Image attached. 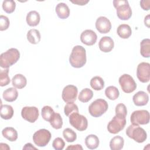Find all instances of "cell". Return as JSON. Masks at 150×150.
Masks as SVG:
<instances>
[{
    "mask_svg": "<svg viewBox=\"0 0 150 150\" xmlns=\"http://www.w3.org/2000/svg\"><path fill=\"white\" fill-rule=\"evenodd\" d=\"M86 51L80 45L73 47L69 57V63L74 68H81L86 63Z\"/></svg>",
    "mask_w": 150,
    "mask_h": 150,
    "instance_id": "obj_1",
    "label": "cell"
},
{
    "mask_svg": "<svg viewBox=\"0 0 150 150\" xmlns=\"http://www.w3.org/2000/svg\"><path fill=\"white\" fill-rule=\"evenodd\" d=\"M20 58V53L16 48H11L2 53L0 56V66L3 69H8L15 64Z\"/></svg>",
    "mask_w": 150,
    "mask_h": 150,
    "instance_id": "obj_2",
    "label": "cell"
},
{
    "mask_svg": "<svg viewBox=\"0 0 150 150\" xmlns=\"http://www.w3.org/2000/svg\"><path fill=\"white\" fill-rule=\"evenodd\" d=\"M113 5L116 9V13L118 18L123 21L128 20L132 16V9L128 1L114 0Z\"/></svg>",
    "mask_w": 150,
    "mask_h": 150,
    "instance_id": "obj_3",
    "label": "cell"
},
{
    "mask_svg": "<svg viewBox=\"0 0 150 150\" xmlns=\"http://www.w3.org/2000/svg\"><path fill=\"white\" fill-rule=\"evenodd\" d=\"M127 135L138 143L144 142L147 138V134L139 125L131 124L126 129Z\"/></svg>",
    "mask_w": 150,
    "mask_h": 150,
    "instance_id": "obj_4",
    "label": "cell"
},
{
    "mask_svg": "<svg viewBox=\"0 0 150 150\" xmlns=\"http://www.w3.org/2000/svg\"><path fill=\"white\" fill-rule=\"evenodd\" d=\"M107 102L102 98H98L93 101L88 107L90 114L94 117H99L104 114L108 110Z\"/></svg>",
    "mask_w": 150,
    "mask_h": 150,
    "instance_id": "obj_5",
    "label": "cell"
},
{
    "mask_svg": "<svg viewBox=\"0 0 150 150\" xmlns=\"http://www.w3.org/2000/svg\"><path fill=\"white\" fill-rule=\"evenodd\" d=\"M70 125L79 131H85L88 127V121L86 117L79 112H73L69 115Z\"/></svg>",
    "mask_w": 150,
    "mask_h": 150,
    "instance_id": "obj_6",
    "label": "cell"
},
{
    "mask_svg": "<svg viewBox=\"0 0 150 150\" xmlns=\"http://www.w3.org/2000/svg\"><path fill=\"white\" fill-rule=\"evenodd\" d=\"M52 135L46 129H40L33 135V141L35 144L40 147L46 146L49 142Z\"/></svg>",
    "mask_w": 150,
    "mask_h": 150,
    "instance_id": "obj_7",
    "label": "cell"
},
{
    "mask_svg": "<svg viewBox=\"0 0 150 150\" xmlns=\"http://www.w3.org/2000/svg\"><path fill=\"white\" fill-rule=\"evenodd\" d=\"M125 124V117L115 115L107 125L108 131L111 134H116L124 128Z\"/></svg>",
    "mask_w": 150,
    "mask_h": 150,
    "instance_id": "obj_8",
    "label": "cell"
},
{
    "mask_svg": "<svg viewBox=\"0 0 150 150\" xmlns=\"http://www.w3.org/2000/svg\"><path fill=\"white\" fill-rule=\"evenodd\" d=\"M118 81L122 90L125 93H132L137 88V84L135 80L129 74H122L120 77Z\"/></svg>",
    "mask_w": 150,
    "mask_h": 150,
    "instance_id": "obj_9",
    "label": "cell"
},
{
    "mask_svg": "<svg viewBox=\"0 0 150 150\" xmlns=\"http://www.w3.org/2000/svg\"><path fill=\"white\" fill-rule=\"evenodd\" d=\"M149 113L147 110H136L131 114L130 121L132 124L145 125L149 122Z\"/></svg>",
    "mask_w": 150,
    "mask_h": 150,
    "instance_id": "obj_10",
    "label": "cell"
},
{
    "mask_svg": "<svg viewBox=\"0 0 150 150\" xmlns=\"http://www.w3.org/2000/svg\"><path fill=\"white\" fill-rule=\"evenodd\" d=\"M137 76L142 83L149 82L150 80V64L147 62L140 63L137 68Z\"/></svg>",
    "mask_w": 150,
    "mask_h": 150,
    "instance_id": "obj_11",
    "label": "cell"
},
{
    "mask_svg": "<svg viewBox=\"0 0 150 150\" xmlns=\"http://www.w3.org/2000/svg\"><path fill=\"white\" fill-rule=\"evenodd\" d=\"M21 115L26 121L30 123H33L39 117V110L36 107L26 106L22 108L21 110Z\"/></svg>",
    "mask_w": 150,
    "mask_h": 150,
    "instance_id": "obj_12",
    "label": "cell"
},
{
    "mask_svg": "<svg viewBox=\"0 0 150 150\" xmlns=\"http://www.w3.org/2000/svg\"><path fill=\"white\" fill-rule=\"evenodd\" d=\"M78 94V89L74 85H67L64 87L62 91V97L66 103H71L76 101Z\"/></svg>",
    "mask_w": 150,
    "mask_h": 150,
    "instance_id": "obj_13",
    "label": "cell"
},
{
    "mask_svg": "<svg viewBox=\"0 0 150 150\" xmlns=\"http://www.w3.org/2000/svg\"><path fill=\"white\" fill-rule=\"evenodd\" d=\"M97 36L95 32L91 29L84 30L80 35L81 42L87 46L94 45L97 41Z\"/></svg>",
    "mask_w": 150,
    "mask_h": 150,
    "instance_id": "obj_14",
    "label": "cell"
},
{
    "mask_svg": "<svg viewBox=\"0 0 150 150\" xmlns=\"http://www.w3.org/2000/svg\"><path fill=\"white\" fill-rule=\"evenodd\" d=\"M96 28L100 33H107L111 29V23L107 18L100 16L96 20Z\"/></svg>",
    "mask_w": 150,
    "mask_h": 150,
    "instance_id": "obj_15",
    "label": "cell"
},
{
    "mask_svg": "<svg viewBox=\"0 0 150 150\" xmlns=\"http://www.w3.org/2000/svg\"><path fill=\"white\" fill-rule=\"evenodd\" d=\"M114 46L112 39L109 36H104L101 38L98 43V47L101 51L104 53L111 52Z\"/></svg>",
    "mask_w": 150,
    "mask_h": 150,
    "instance_id": "obj_16",
    "label": "cell"
},
{
    "mask_svg": "<svg viewBox=\"0 0 150 150\" xmlns=\"http://www.w3.org/2000/svg\"><path fill=\"white\" fill-rule=\"evenodd\" d=\"M132 101L137 106H144L148 103L149 96L145 91H139L133 96Z\"/></svg>",
    "mask_w": 150,
    "mask_h": 150,
    "instance_id": "obj_17",
    "label": "cell"
},
{
    "mask_svg": "<svg viewBox=\"0 0 150 150\" xmlns=\"http://www.w3.org/2000/svg\"><path fill=\"white\" fill-rule=\"evenodd\" d=\"M57 16L62 19L67 18L70 15V9L69 6L63 2L59 3L55 8Z\"/></svg>",
    "mask_w": 150,
    "mask_h": 150,
    "instance_id": "obj_18",
    "label": "cell"
},
{
    "mask_svg": "<svg viewBox=\"0 0 150 150\" xmlns=\"http://www.w3.org/2000/svg\"><path fill=\"white\" fill-rule=\"evenodd\" d=\"M40 20V16L39 13L36 11H30L26 15V21L28 25L30 26H37Z\"/></svg>",
    "mask_w": 150,
    "mask_h": 150,
    "instance_id": "obj_19",
    "label": "cell"
},
{
    "mask_svg": "<svg viewBox=\"0 0 150 150\" xmlns=\"http://www.w3.org/2000/svg\"><path fill=\"white\" fill-rule=\"evenodd\" d=\"M18 96V92L14 87H10L4 91L3 98L8 102H13L15 101Z\"/></svg>",
    "mask_w": 150,
    "mask_h": 150,
    "instance_id": "obj_20",
    "label": "cell"
},
{
    "mask_svg": "<svg viewBox=\"0 0 150 150\" xmlns=\"http://www.w3.org/2000/svg\"><path fill=\"white\" fill-rule=\"evenodd\" d=\"M12 83L15 88L21 89L26 86L27 80L22 74H16L13 77Z\"/></svg>",
    "mask_w": 150,
    "mask_h": 150,
    "instance_id": "obj_21",
    "label": "cell"
},
{
    "mask_svg": "<svg viewBox=\"0 0 150 150\" xmlns=\"http://www.w3.org/2000/svg\"><path fill=\"white\" fill-rule=\"evenodd\" d=\"M117 33L122 39H128L132 34V30L128 25L121 24L117 28Z\"/></svg>",
    "mask_w": 150,
    "mask_h": 150,
    "instance_id": "obj_22",
    "label": "cell"
},
{
    "mask_svg": "<svg viewBox=\"0 0 150 150\" xmlns=\"http://www.w3.org/2000/svg\"><path fill=\"white\" fill-rule=\"evenodd\" d=\"M2 134L4 138L11 142L15 141L18 139V132L13 127H6L2 131Z\"/></svg>",
    "mask_w": 150,
    "mask_h": 150,
    "instance_id": "obj_23",
    "label": "cell"
},
{
    "mask_svg": "<svg viewBox=\"0 0 150 150\" xmlns=\"http://www.w3.org/2000/svg\"><path fill=\"white\" fill-rule=\"evenodd\" d=\"M26 37L29 42L33 45L38 44L41 38L40 32L35 29H30L27 33Z\"/></svg>",
    "mask_w": 150,
    "mask_h": 150,
    "instance_id": "obj_24",
    "label": "cell"
},
{
    "mask_svg": "<svg viewBox=\"0 0 150 150\" xmlns=\"http://www.w3.org/2000/svg\"><path fill=\"white\" fill-rule=\"evenodd\" d=\"M99 139L96 135L90 134L85 138V144L90 149H96L99 145Z\"/></svg>",
    "mask_w": 150,
    "mask_h": 150,
    "instance_id": "obj_25",
    "label": "cell"
},
{
    "mask_svg": "<svg viewBox=\"0 0 150 150\" xmlns=\"http://www.w3.org/2000/svg\"><path fill=\"white\" fill-rule=\"evenodd\" d=\"M124 145V139L121 136L117 135L113 137L110 142V147L111 150H120Z\"/></svg>",
    "mask_w": 150,
    "mask_h": 150,
    "instance_id": "obj_26",
    "label": "cell"
},
{
    "mask_svg": "<svg viewBox=\"0 0 150 150\" xmlns=\"http://www.w3.org/2000/svg\"><path fill=\"white\" fill-rule=\"evenodd\" d=\"M13 109L10 105H1V117L4 120H9L13 115Z\"/></svg>",
    "mask_w": 150,
    "mask_h": 150,
    "instance_id": "obj_27",
    "label": "cell"
},
{
    "mask_svg": "<svg viewBox=\"0 0 150 150\" xmlns=\"http://www.w3.org/2000/svg\"><path fill=\"white\" fill-rule=\"evenodd\" d=\"M140 53L142 57L148 58L150 56V39H144L140 43Z\"/></svg>",
    "mask_w": 150,
    "mask_h": 150,
    "instance_id": "obj_28",
    "label": "cell"
},
{
    "mask_svg": "<svg viewBox=\"0 0 150 150\" xmlns=\"http://www.w3.org/2000/svg\"><path fill=\"white\" fill-rule=\"evenodd\" d=\"M105 96L111 100H115L118 98L120 92L118 89L113 86L107 87L105 90Z\"/></svg>",
    "mask_w": 150,
    "mask_h": 150,
    "instance_id": "obj_29",
    "label": "cell"
},
{
    "mask_svg": "<svg viewBox=\"0 0 150 150\" xmlns=\"http://www.w3.org/2000/svg\"><path fill=\"white\" fill-rule=\"evenodd\" d=\"M90 84L92 88L96 91L102 90L104 87V81L100 76L93 77L90 82Z\"/></svg>",
    "mask_w": 150,
    "mask_h": 150,
    "instance_id": "obj_30",
    "label": "cell"
},
{
    "mask_svg": "<svg viewBox=\"0 0 150 150\" xmlns=\"http://www.w3.org/2000/svg\"><path fill=\"white\" fill-rule=\"evenodd\" d=\"M93 96V92L91 90L88 88L83 89L79 95V100L82 103H87Z\"/></svg>",
    "mask_w": 150,
    "mask_h": 150,
    "instance_id": "obj_31",
    "label": "cell"
},
{
    "mask_svg": "<svg viewBox=\"0 0 150 150\" xmlns=\"http://www.w3.org/2000/svg\"><path fill=\"white\" fill-rule=\"evenodd\" d=\"M54 113L55 112L53 108L49 105L44 106L42 108L41 111V115L42 118H43V120L48 122H50V121L52 120Z\"/></svg>",
    "mask_w": 150,
    "mask_h": 150,
    "instance_id": "obj_32",
    "label": "cell"
},
{
    "mask_svg": "<svg viewBox=\"0 0 150 150\" xmlns=\"http://www.w3.org/2000/svg\"><path fill=\"white\" fill-rule=\"evenodd\" d=\"M9 68L4 69L1 67L0 70V86L4 87L7 86L10 83V78L8 76Z\"/></svg>",
    "mask_w": 150,
    "mask_h": 150,
    "instance_id": "obj_33",
    "label": "cell"
},
{
    "mask_svg": "<svg viewBox=\"0 0 150 150\" xmlns=\"http://www.w3.org/2000/svg\"><path fill=\"white\" fill-rule=\"evenodd\" d=\"M50 124L51 126L56 129H60L63 125V120L60 114L54 113L53 118L50 121Z\"/></svg>",
    "mask_w": 150,
    "mask_h": 150,
    "instance_id": "obj_34",
    "label": "cell"
},
{
    "mask_svg": "<svg viewBox=\"0 0 150 150\" xmlns=\"http://www.w3.org/2000/svg\"><path fill=\"white\" fill-rule=\"evenodd\" d=\"M63 136L67 142H73L77 139L76 133L69 128H67L63 130Z\"/></svg>",
    "mask_w": 150,
    "mask_h": 150,
    "instance_id": "obj_35",
    "label": "cell"
},
{
    "mask_svg": "<svg viewBox=\"0 0 150 150\" xmlns=\"http://www.w3.org/2000/svg\"><path fill=\"white\" fill-rule=\"evenodd\" d=\"M2 9L7 13L14 12L16 8V3L13 0H5L2 2Z\"/></svg>",
    "mask_w": 150,
    "mask_h": 150,
    "instance_id": "obj_36",
    "label": "cell"
},
{
    "mask_svg": "<svg viewBox=\"0 0 150 150\" xmlns=\"http://www.w3.org/2000/svg\"><path fill=\"white\" fill-rule=\"evenodd\" d=\"M64 112L66 116L69 117L73 112H79V108L73 102L67 103L64 108Z\"/></svg>",
    "mask_w": 150,
    "mask_h": 150,
    "instance_id": "obj_37",
    "label": "cell"
},
{
    "mask_svg": "<svg viewBox=\"0 0 150 150\" xmlns=\"http://www.w3.org/2000/svg\"><path fill=\"white\" fill-rule=\"evenodd\" d=\"M115 112V115L125 117L127 114V109L126 106L124 104L120 103L116 105Z\"/></svg>",
    "mask_w": 150,
    "mask_h": 150,
    "instance_id": "obj_38",
    "label": "cell"
},
{
    "mask_svg": "<svg viewBox=\"0 0 150 150\" xmlns=\"http://www.w3.org/2000/svg\"><path fill=\"white\" fill-rule=\"evenodd\" d=\"M65 146V142L63 139L60 137L55 138L52 143L53 148L56 150H62Z\"/></svg>",
    "mask_w": 150,
    "mask_h": 150,
    "instance_id": "obj_39",
    "label": "cell"
},
{
    "mask_svg": "<svg viewBox=\"0 0 150 150\" xmlns=\"http://www.w3.org/2000/svg\"><path fill=\"white\" fill-rule=\"evenodd\" d=\"M10 22L8 17L4 15L0 16V30L4 31L8 29Z\"/></svg>",
    "mask_w": 150,
    "mask_h": 150,
    "instance_id": "obj_40",
    "label": "cell"
},
{
    "mask_svg": "<svg viewBox=\"0 0 150 150\" xmlns=\"http://www.w3.org/2000/svg\"><path fill=\"white\" fill-rule=\"evenodd\" d=\"M141 7L145 11H148L150 6V1L149 0H142L140 1Z\"/></svg>",
    "mask_w": 150,
    "mask_h": 150,
    "instance_id": "obj_41",
    "label": "cell"
},
{
    "mask_svg": "<svg viewBox=\"0 0 150 150\" xmlns=\"http://www.w3.org/2000/svg\"><path fill=\"white\" fill-rule=\"evenodd\" d=\"M70 1L73 4L83 6V5H85L86 4H87L89 2V0H75V1L71 0Z\"/></svg>",
    "mask_w": 150,
    "mask_h": 150,
    "instance_id": "obj_42",
    "label": "cell"
},
{
    "mask_svg": "<svg viewBox=\"0 0 150 150\" xmlns=\"http://www.w3.org/2000/svg\"><path fill=\"white\" fill-rule=\"evenodd\" d=\"M66 149H77V150H83V147L81 145H70L66 148Z\"/></svg>",
    "mask_w": 150,
    "mask_h": 150,
    "instance_id": "obj_43",
    "label": "cell"
},
{
    "mask_svg": "<svg viewBox=\"0 0 150 150\" xmlns=\"http://www.w3.org/2000/svg\"><path fill=\"white\" fill-rule=\"evenodd\" d=\"M23 149H37V148L33 146L32 144L27 143L23 147Z\"/></svg>",
    "mask_w": 150,
    "mask_h": 150,
    "instance_id": "obj_44",
    "label": "cell"
},
{
    "mask_svg": "<svg viewBox=\"0 0 150 150\" xmlns=\"http://www.w3.org/2000/svg\"><path fill=\"white\" fill-rule=\"evenodd\" d=\"M144 23L148 28H149V15H148L145 17L144 19Z\"/></svg>",
    "mask_w": 150,
    "mask_h": 150,
    "instance_id": "obj_45",
    "label": "cell"
},
{
    "mask_svg": "<svg viewBox=\"0 0 150 150\" xmlns=\"http://www.w3.org/2000/svg\"><path fill=\"white\" fill-rule=\"evenodd\" d=\"M0 148L2 149H10V147L6 144L1 143L0 144Z\"/></svg>",
    "mask_w": 150,
    "mask_h": 150,
    "instance_id": "obj_46",
    "label": "cell"
}]
</instances>
